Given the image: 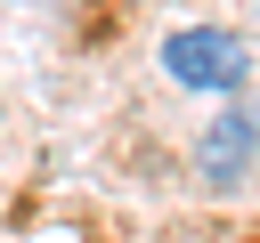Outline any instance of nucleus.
Here are the masks:
<instances>
[{"label": "nucleus", "mask_w": 260, "mask_h": 243, "mask_svg": "<svg viewBox=\"0 0 260 243\" xmlns=\"http://www.w3.org/2000/svg\"><path fill=\"white\" fill-rule=\"evenodd\" d=\"M162 73H171L179 89H236V81L252 73V49H244L228 24H187V32L162 40Z\"/></svg>", "instance_id": "f257e3e1"}, {"label": "nucleus", "mask_w": 260, "mask_h": 243, "mask_svg": "<svg viewBox=\"0 0 260 243\" xmlns=\"http://www.w3.org/2000/svg\"><path fill=\"white\" fill-rule=\"evenodd\" d=\"M260 146V130H252V113H219L211 122V138H203V178L211 186H236V170H244V154Z\"/></svg>", "instance_id": "f03ea898"}]
</instances>
